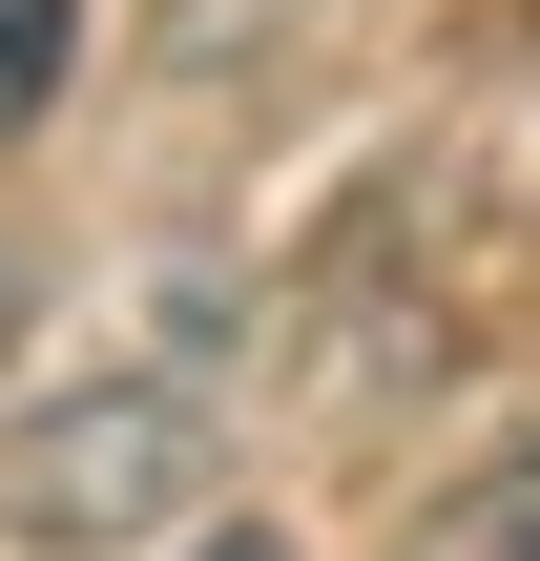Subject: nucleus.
<instances>
[{
	"label": "nucleus",
	"mask_w": 540,
	"mask_h": 561,
	"mask_svg": "<svg viewBox=\"0 0 540 561\" xmlns=\"http://www.w3.org/2000/svg\"><path fill=\"white\" fill-rule=\"evenodd\" d=\"M479 541H499V561H540V458L499 479V500H479Z\"/></svg>",
	"instance_id": "obj_3"
},
{
	"label": "nucleus",
	"mask_w": 540,
	"mask_h": 561,
	"mask_svg": "<svg viewBox=\"0 0 540 561\" xmlns=\"http://www.w3.org/2000/svg\"><path fill=\"white\" fill-rule=\"evenodd\" d=\"M187 500H208V396L166 354L62 375V396L0 416V541H42V561H104V541H146V520H187Z\"/></svg>",
	"instance_id": "obj_1"
},
{
	"label": "nucleus",
	"mask_w": 540,
	"mask_h": 561,
	"mask_svg": "<svg viewBox=\"0 0 540 561\" xmlns=\"http://www.w3.org/2000/svg\"><path fill=\"white\" fill-rule=\"evenodd\" d=\"M21 312H42V271H21V229H0V354H21Z\"/></svg>",
	"instance_id": "obj_4"
},
{
	"label": "nucleus",
	"mask_w": 540,
	"mask_h": 561,
	"mask_svg": "<svg viewBox=\"0 0 540 561\" xmlns=\"http://www.w3.org/2000/svg\"><path fill=\"white\" fill-rule=\"evenodd\" d=\"M208 561H271V541H208Z\"/></svg>",
	"instance_id": "obj_5"
},
{
	"label": "nucleus",
	"mask_w": 540,
	"mask_h": 561,
	"mask_svg": "<svg viewBox=\"0 0 540 561\" xmlns=\"http://www.w3.org/2000/svg\"><path fill=\"white\" fill-rule=\"evenodd\" d=\"M62 83H83V0H0V146H42Z\"/></svg>",
	"instance_id": "obj_2"
}]
</instances>
